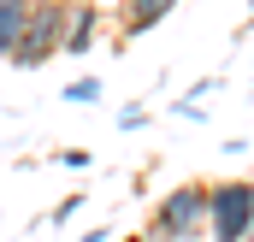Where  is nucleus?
Instances as JSON below:
<instances>
[{"label": "nucleus", "instance_id": "obj_1", "mask_svg": "<svg viewBox=\"0 0 254 242\" xmlns=\"http://www.w3.org/2000/svg\"><path fill=\"white\" fill-rule=\"evenodd\" d=\"M65 18H71V0H36L30 6V24H24V36L12 48V65L18 71H42L65 48Z\"/></svg>", "mask_w": 254, "mask_h": 242}, {"label": "nucleus", "instance_id": "obj_2", "mask_svg": "<svg viewBox=\"0 0 254 242\" xmlns=\"http://www.w3.org/2000/svg\"><path fill=\"white\" fill-rule=\"evenodd\" d=\"M207 237V183H178L154 207V242H201Z\"/></svg>", "mask_w": 254, "mask_h": 242}, {"label": "nucleus", "instance_id": "obj_3", "mask_svg": "<svg viewBox=\"0 0 254 242\" xmlns=\"http://www.w3.org/2000/svg\"><path fill=\"white\" fill-rule=\"evenodd\" d=\"M254 225V178L207 183V242H249Z\"/></svg>", "mask_w": 254, "mask_h": 242}, {"label": "nucleus", "instance_id": "obj_4", "mask_svg": "<svg viewBox=\"0 0 254 242\" xmlns=\"http://www.w3.org/2000/svg\"><path fill=\"white\" fill-rule=\"evenodd\" d=\"M95 30H101V6L95 0H71V18H65V48L71 60H83L89 48H95Z\"/></svg>", "mask_w": 254, "mask_h": 242}, {"label": "nucleus", "instance_id": "obj_5", "mask_svg": "<svg viewBox=\"0 0 254 242\" xmlns=\"http://www.w3.org/2000/svg\"><path fill=\"white\" fill-rule=\"evenodd\" d=\"M172 12H178V0H125V36H148Z\"/></svg>", "mask_w": 254, "mask_h": 242}, {"label": "nucleus", "instance_id": "obj_6", "mask_svg": "<svg viewBox=\"0 0 254 242\" xmlns=\"http://www.w3.org/2000/svg\"><path fill=\"white\" fill-rule=\"evenodd\" d=\"M30 6L36 0H0V60H12V48H18V36L30 24Z\"/></svg>", "mask_w": 254, "mask_h": 242}, {"label": "nucleus", "instance_id": "obj_7", "mask_svg": "<svg viewBox=\"0 0 254 242\" xmlns=\"http://www.w3.org/2000/svg\"><path fill=\"white\" fill-rule=\"evenodd\" d=\"M65 101H71V107H95V101H101V77H77V83L65 89Z\"/></svg>", "mask_w": 254, "mask_h": 242}, {"label": "nucleus", "instance_id": "obj_8", "mask_svg": "<svg viewBox=\"0 0 254 242\" xmlns=\"http://www.w3.org/2000/svg\"><path fill=\"white\" fill-rule=\"evenodd\" d=\"M77 207H83V189H71V195H65V201L54 207V213H48V219H54V225H65V219H71Z\"/></svg>", "mask_w": 254, "mask_h": 242}, {"label": "nucleus", "instance_id": "obj_9", "mask_svg": "<svg viewBox=\"0 0 254 242\" xmlns=\"http://www.w3.org/2000/svg\"><path fill=\"white\" fill-rule=\"evenodd\" d=\"M142 124H148V107H125L119 113V130H142Z\"/></svg>", "mask_w": 254, "mask_h": 242}, {"label": "nucleus", "instance_id": "obj_10", "mask_svg": "<svg viewBox=\"0 0 254 242\" xmlns=\"http://www.w3.org/2000/svg\"><path fill=\"white\" fill-rule=\"evenodd\" d=\"M54 160H60V166H77V172H83V166H89V148H60Z\"/></svg>", "mask_w": 254, "mask_h": 242}, {"label": "nucleus", "instance_id": "obj_11", "mask_svg": "<svg viewBox=\"0 0 254 242\" xmlns=\"http://www.w3.org/2000/svg\"><path fill=\"white\" fill-rule=\"evenodd\" d=\"M113 237V231H107V225H101V231H89V237H77V242H107Z\"/></svg>", "mask_w": 254, "mask_h": 242}, {"label": "nucleus", "instance_id": "obj_12", "mask_svg": "<svg viewBox=\"0 0 254 242\" xmlns=\"http://www.w3.org/2000/svg\"><path fill=\"white\" fill-rule=\"evenodd\" d=\"M249 24H254V6H249Z\"/></svg>", "mask_w": 254, "mask_h": 242}, {"label": "nucleus", "instance_id": "obj_13", "mask_svg": "<svg viewBox=\"0 0 254 242\" xmlns=\"http://www.w3.org/2000/svg\"><path fill=\"white\" fill-rule=\"evenodd\" d=\"M148 242H154V237H148Z\"/></svg>", "mask_w": 254, "mask_h": 242}]
</instances>
